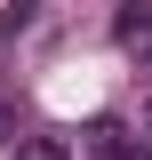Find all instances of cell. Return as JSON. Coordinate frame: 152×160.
Instances as JSON below:
<instances>
[{"mask_svg":"<svg viewBox=\"0 0 152 160\" xmlns=\"http://www.w3.org/2000/svg\"><path fill=\"white\" fill-rule=\"evenodd\" d=\"M112 40L128 56H152V0H120L112 8Z\"/></svg>","mask_w":152,"mask_h":160,"instance_id":"obj_1","label":"cell"},{"mask_svg":"<svg viewBox=\"0 0 152 160\" xmlns=\"http://www.w3.org/2000/svg\"><path fill=\"white\" fill-rule=\"evenodd\" d=\"M88 160H152V144H128L120 120H96L88 128Z\"/></svg>","mask_w":152,"mask_h":160,"instance_id":"obj_2","label":"cell"},{"mask_svg":"<svg viewBox=\"0 0 152 160\" xmlns=\"http://www.w3.org/2000/svg\"><path fill=\"white\" fill-rule=\"evenodd\" d=\"M32 16H40V0H8V8H0V40H16V32H32Z\"/></svg>","mask_w":152,"mask_h":160,"instance_id":"obj_3","label":"cell"},{"mask_svg":"<svg viewBox=\"0 0 152 160\" xmlns=\"http://www.w3.org/2000/svg\"><path fill=\"white\" fill-rule=\"evenodd\" d=\"M16 160H72V144H64V136H24Z\"/></svg>","mask_w":152,"mask_h":160,"instance_id":"obj_4","label":"cell"}]
</instances>
